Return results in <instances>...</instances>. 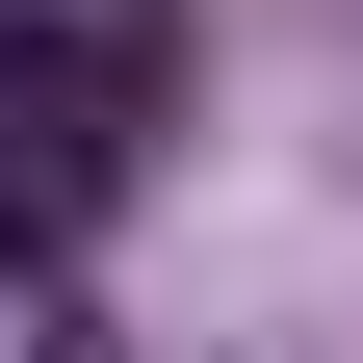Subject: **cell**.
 Segmentation results:
<instances>
[]
</instances>
